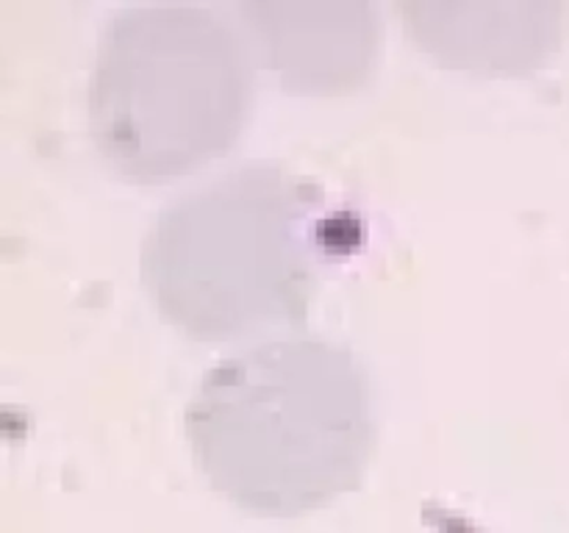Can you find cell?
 <instances>
[{
    "instance_id": "obj_1",
    "label": "cell",
    "mask_w": 569,
    "mask_h": 533,
    "mask_svg": "<svg viewBox=\"0 0 569 533\" xmlns=\"http://www.w3.org/2000/svg\"><path fill=\"white\" fill-rule=\"evenodd\" d=\"M183 436L200 475L237 509L309 514L353 492L370 466V381L331 339H264L203 372Z\"/></svg>"
},
{
    "instance_id": "obj_2",
    "label": "cell",
    "mask_w": 569,
    "mask_h": 533,
    "mask_svg": "<svg viewBox=\"0 0 569 533\" xmlns=\"http://www.w3.org/2000/svg\"><path fill=\"white\" fill-rule=\"evenodd\" d=\"M326 255V192L276 161H250L161 205L139 278L167 325L194 342H239L303 322Z\"/></svg>"
},
{
    "instance_id": "obj_3",
    "label": "cell",
    "mask_w": 569,
    "mask_h": 533,
    "mask_svg": "<svg viewBox=\"0 0 569 533\" xmlns=\"http://www.w3.org/2000/svg\"><path fill=\"white\" fill-rule=\"evenodd\" d=\"M253 92V50L231 20L198 3L128 6L94 44L89 137L126 181H176L237 144Z\"/></svg>"
},
{
    "instance_id": "obj_4",
    "label": "cell",
    "mask_w": 569,
    "mask_h": 533,
    "mask_svg": "<svg viewBox=\"0 0 569 533\" xmlns=\"http://www.w3.org/2000/svg\"><path fill=\"white\" fill-rule=\"evenodd\" d=\"M239 11L264 64L295 92H353L381 48V17L370 3H248Z\"/></svg>"
},
{
    "instance_id": "obj_5",
    "label": "cell",
    "mask_w": 569,
    "mask_h": 533,
    "mask_svg": "<svg viewBox=\"0 0 569 533\" xmlns=\"http://www.w3.org/2000/svg\"><path fill=\"white\" fill-rule=\"evenodd\" d=\"M411 37L439 61L478 72L531 70L559 42L561 6H398Z\"/></svg>"
}]
</instances>
